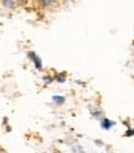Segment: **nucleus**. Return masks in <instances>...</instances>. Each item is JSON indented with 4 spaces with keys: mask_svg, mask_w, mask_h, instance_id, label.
<instances>
[{
    "mask_svg": "<svg viewBox=\"0 0 134 153\" xmlns=\"http://www.w3.org/2000/svg\"><path fill=\"white\" fill-rule=\"evenodd\" d=\"M27 56H29L30 60H31V62L34 64V66H35L36 70H37V71H42L43 65H42V60H41V57L37 55L35 51H29V52H27Z\"/></svg>",
    "mask_w": 134,
    "mask_h": 153,
    "instance_id": "obj_1",
    "label": "nucleus"
},
{
    "mask_svg": "<svg viewBox=\"0 0 134 153\" xmlns=\"http://www.w3.org/2000/svg\"><path fill=\"white\" fill-rule=\"evenodd\" d=\"M114 125H116V122L112 121V120H109V118H107V117H104V118L101 120V127H102L103 129H106V131L110 129Z\"/></svg>",
    "mask_w": 134,
    "mask_h": 153,
    "instance_id": "obj_2",
    "label": "nucleus"
},
{
    "mask_svg": "<svg viewBox=\"0 0 134 153\" xmlns=\"http://www.w3.org/2000/svg\"><path fill=\"white\" fill-rule=\"evenodd\" d=\"M52 102H54L55 105H57V106H61L66 102V97L62 96V95H54L52 96Z\"/></svg>",
    "mask_w": 134,
    "mask_h": 153,
    "instance_id": "obj_3",
    "label": "nucleus"
},
{
    "mask_svg": "<svg viewBox=\"0 0 134 153\" xmlns=\"http://www.w3.org/2000/svg\"><path fill=\"white\" fill-rule=\"evenodd\" d=\"M37 3L41 4L42 6H50L54 3H56V0H37Z\"/></svg>",
    "mask_w": 134,
    "mask_h": 153,
    "instance_id": "obj_4",
    "label": "nucleus"
},
{
    "mask_svg": "<svg viewBox=\"0 0 134 153\" xmlns=\"http://www.w3.org/2000/svg\"><path fill=\"white\" fill-rule=\"evenodd\" d=\"M54 80L55 81H57V82H65V80H66V74H58V75H56L55 77H54Z\"/></svg>",
    "mask_w": 134,
    "mask_h": 153,
    "instance_id": "obj_5",
    "label": "nucleus"
},
{
    "mask_svg": "<svg viewBox=\"0 0 134 153\" xmlns=\"http://www.w3.org/2000/svg\"><path fill=\"white\" fill-rule=\"evenodd\" d=\"M4 5L7 7H13L15 5V1L14 0H4Z\"/></svg>",
    "mask_w": 134,
    "mask_h": 153,
    "instance_id": "obj_6",
    "label": "nucleus"
},
{
    "mask_svg": "<svg viewBox=\"0 0 134 153\" xmlns=\"http://www.w3.org/2000/svg\"><path fill=\"white\" fill-rule=\"evenodd\" d=\"M43 81H45V83H51L52 81H55V80H54V77H51V76H45Z\"/></svg>",
    "mask_w": 134,
    "mask_h": 153,
    "instance_id": "obj_7",
    "label": "nucleus"
}]
</instances>
